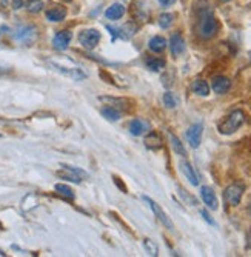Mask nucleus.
<instances>
[{"instance_id": "nucleus-1", "label": "nucleus", "mask_w": 251, "mask_h": 257, "mask_svg": "<svg viewBox=\"0 0 251 257\" xmlns=\"http://www.w3.org/2000/svg\"><path fill=\"white\" fill-rule=\"evenodd\" d=\"M219 30V23L214 17V14L210 10L200 11L199 14V22H197V34L200 39L208 40L216 36Z\"/></svg>"}, {"instance_id": "nucleus-2", "label": "nucleus", "mask_w": 251, "mask_h": 257, "mask_svg": "<svg viewBox=\"0 0 251 257\" xmlns=\"http://www.w3.org/2000/svg\"><path fill=\"white\" fill-rule=\"evenodd\" d=\"M245 123V112L242 109H234L219 123V133L223 136L236 133Z\"/></svg>"}, {"instance_id": "nucleus-3", "label": "nucleus", "mask_w": 251, "mask_h": 257, "mask_svg": "<svg viewBox=\"0 0 251 257\" xmlns=\"http://www.w3.org/2000/svg\"><path fill=\"white\" fill-rule=\"evenodd\" d=\"M243 191H245V186L242 183H231L225 188L223 199L230 206H237L242 200Z\"/></svg>"}, {"instance_id": "nucleus-4", "label": "nucleus", "mask_w": 251, "mask_h": 257, "mask_svg": "<svg viewBox=\"0 0 251 257\" xmlns=\"http://www.w3.org/2000/svg\"><path fill=\"white\" fill-rule=\"evenodd\" d=\"M57 177L63 179V180H70L73 183H80L83 179H88V173L77 168V167H70V165H63V170L56 173Z\"/></svg>"}, {"instance_id": "nucleus-5", "label": "nucleus", "mask_w": 251, "mask_h": 257, "mask_svg": "<svg viewBox=\"0 0 251 257\" xmlns=\"http://www.w3.org/2000/svg\"><path fill=\"white\" fill-rule=\"evenodd\" d=\"M100 39H102L100 33L94 28H88V30H83L79 33V42L86 50H94L99 45Z\"/></svg>"}, {"instance_id": "nucleus-6", "label": "nucleus", "mask_w": 251, "mask_h": 257, "mask_svg": "<svg viewBox=\"0 0 251 257\" xmlns=\"http://www.w3.org/2000/svg\"><path fill=\"white\" fill-rule=\"evenodd\" d=\"M39 37V33H37V28L33 27V25H24V27H20L16 34H14V39L20 43H24L27 46L33 45Z\"/></svg>"}, {"instance_id": "nucleus-7", "label": "nucleus", "mask_w": 251, "mask_h": 257, "mask_svg": "<svg viewBox=\"0 0 251 257\" xmlns=\"http://www.w3.org/2000/svg\"><path fill=\"white\" fill-rule=\"evenodd\" d=\"M144 200L148 202V205H150V208L153 209V213H154V216L157 217V220L161 222L165 228H168L170 231H174V223H173V220L168 217V214L161 208V205L156 203V202H154L153 199H150L148 196H144Z\"/></svg>"}, {"instance_id": "nucleus-8", "label": "nucleus", "mask_w": 251, "mask_h": 257, "mask_svg": "<svg viewBox=\"0 0 251 257\" xmlns=\"http://www.w3.org/2000/svg\"><path fill=\"white\" fill-rule=\"evenodd\" d=\"M50 65L56 69L57 73L66 76V77H70V79H74V80H83L86 79V73L82 71L80 68H66L60 63H56V62H50Z\"/></svg>"}, {"instance_id": "nucleus-9", "label": "nucleus", "mask_w": 251, "mask_h": 257, "mask_svg": "<svg viewBox=\"0 0 251 257\" xmlns=\"http://www.w3.org/2000/svg\"><path fill=\"white\" fill-rule=\"evenodd\" d=\"M202 134H203V125L202 123H194L187 130L185 137H187V142L190 144L191 148H199V145L202 142Z\"/></svg>"}, {"instance_id": "nucleus-10", "label": "nucleus", "mask_w": 251, "mask_h": 257, "mask_svg": "<svg viewBox=\"0 0 251 257\" xmlns=\"http://www.w3.org/2000/svg\"><path fill=\"white\" fill-rule=\"evenodd\" d=\"M200 197L203 200V203L207 205L210 209H217L219 208V200H217V196L214 193V190L211 186H202L200 188Z\"/></svg>"}, {"instance_id": "nucleus-11", "label": "nucleus", "mask_w": 251, "mask_h": 257, "mask_svg": "<svg viewBox=\"0 0 251 257\" xmlns=\"http://www.w3.org/2000/svg\"><path fill=\"white\" fill-rule=\"evenodd\" d=\"M100 102L106 103V106H111V108H116V109H120V111H128L131 108V102L123 99V97H108V96H100L99 97Z\"/></svg>"}, {"instance_id": "nucleus-12", "label": "nucleus", "mask_w": 251, "mask_h": 257, "mask_svg": "<svg viewBox=\"0 0 251 257\" xmlns=\"http://www.w3.org/2000/svg\"><path fill=\"white\" fill-rule=\"evenodd\" d=\"M71 39H73L71 31H59L53 37V46L57 51H65L68 48V45H70Z\"/></svg>"}, {"instance_id": "nucleus-13", "label": "nucleus", "mask_w": 251, "mask_h": 257, "mask_svg": "<svg viewBox=\"0 0 251 257\" xmlns=\"http://www.w3.org/2000/svg\"><path fill=\"white\" fill-rule=\"evenodd\" d=\"M170 51L174 57H179L185 53V40L179 33H174L170 39Z\"/></svg>"}, {"instance_id": "nucleus-14", "label": "nucleus", "mask_w": 251, "mask_h": 257, "mask_svg": "<svg viewBox=\"0 0 251 257\" xmlns=\"http://www.w3.org/2000/svg\"><path fill=\"white\" fill-rule=\"evenodd\" d=\"M211 88L216 94H225V92H228V89L231 88V80L225 76H216L211 80Z\"/></svg>"}, {"instance_id": "nucleus-15", "label": "nucleus", "mask_w": 251, "mask_h": 257, "mask_svg": "<svg viewBox=\"0 0 251 257\" xmlns=\"http://www.w3.org/2000/svg\"><path fill=\"white\" fill-rule=\"evenodd\" d=\"M179 167H180V171L185 174L187 180H188L193 186H197V185H199V177H197V174H196V171H194V168H193V165H191L190 162L182 160V162L179 163Z\"/></svg>"}, {"instance_id": "nucleus-16", "label": "nucleus", "mask_w": 251, "mask_h": 257, "mask_svg": "<svg viewBox=\"0 0 251 257\" xmlns=\"http://www.w3.org/2000/svg\"><path fill=\"white\" fill-rule=\"evenodd\" d=\"M45 16H47V19L50 22H62L66 17V8L62 7V5H54L50 10H47Z\"/></svg>"}, {"instance_id": "nucleus-17", "label": "nucleus", "mask_w": 251, "mask_h": 257, "mask_svg": "<svg viewBox=\"0 0 251 257\" xmlns=\"http://www.w3.org/2000/svg\"><path fill=\"white\" fill-rule=\"evenodd\" d=\"M167 45L168 43H167L165 37H162V36H154L148 42V48H150V51H153L156 54H161V53H164L167 50Z\"/></svg>"}, {"instance_id": "nucleus-18", "label": "nucleus", "mask_w": 251, "mask_h": 257, "mask_svg": "<svg viewBox=\"0 0 251 257\" xmlns=\"http://www.w3.org/2000/svg\"><path fill=\"white\" fill-rule=\"evenodd\" d=\"M125 14V7L122 4H112L105 10V17L109 20H119Z\"/></svg>"}, {"instance_id": "nucleus-19", "label": "nucleus", "mask_w": 251, "mask_h": 257, "mask_svg": "<svg viewBox=\"0 0 251 257\" xmlns=\"http://www.w3.org/2000/svg\"><path fill=\"white\" fill-rule=\"evenodd\" d=\"M162 144L164 142H162L161 134L156 133V131L148 133L147 137H145V145H147L148 150H159V148H162Z\"/></svg>"}, {"instance_id": "nucleus-20", "label": "nucleus", "mask_w": 251, "mask_h": 257, "mask_svg": "<svg viewBox=\"0 0 251 257\" xmlns=\"http://www.w3.org/2000/svg\"><path fill=\"white\" fill-rule=\"evenodd\" d=\"M191 91L197 96H202V97H207L210 94V85L202 80V79H197L191 83Z\"/></svg>"}, {"instance_id": "nucleus-21", "label": "nucleus", "mask_w": 251, "mask_h": 257, "mask_svg": "<svg viewBox=\"0 0 251 257\" xmlns=\"http://www.w3.org/2000/svg\"><path fill=\"white\" fill-rule=\"evenodd\" d=\"M147 130H148V125L142 122L141 119H134L130 123V133L133 136H142L144 133H147Z\"/></svg>"}, {"instance_id": "nucleus-22", "label": "nucleus", "mask_w": 251, "mask_h": 257, "mask_svg": "<svg viewBox=\"0 0 251 257\" xmlns=\"http://www.w3.org/2000/svg\"><path fill=\"white\" fill-rule=\"evenodd\" d=\"M168 136H170V142H171V147H173V150L179 154V156H182V157H187V150H185V147H184V144L180 142V139L176 136V134H173V133H168Z\"/></svg>"}, {"instance_id": "nucleus-23", "label": "nucleus", "mask_w": 251, "mask_h": 257, "mask_svg": "<svg viewBox=\"0 0 251 257\" xmlns=\"http://www.w3.org/2000/svg\"><path fill=\"white\" fill-rule=\"evenodd\" d=\"M147 68L153 73H159V71H162V69L165 68V60L159 59V57H150L147 60Z\"/></svg>"}, {"instance_id": "nucleus-24", "label": "nucleus", "mask_w": 251, "mask_h": 257, "mask_svg": "<svg viewBox=\"0 0 251 257\" xmlns=\"http://www.w3.org/2000/svg\"><path fill=\"white\" fill-rule=\"evenodd\" d=\"M100 114L103 115L105 119H108L109 122H116L120 119V111L116 108H111V106H105L100 109Z\"/></svg>"}, {"instance_id": "nucleus-25", "label": "nucleus", "mask_w": 251, "mask_h": 257, "mask_svg": "<svg viewBox=\"0 0 251 257\" xmlns=\"http://www.w3.org/2000/svg\"><path fill=\"white\" fill-rule=\"evenodd\" d=\"M54 190H56V193H57V194L63 196L65 199L74 200V191H73L68 185H65V183H57V185L54 186Z\"/></svg>"}, {"instance_id": "nucleus-26", "label": "nucleus", "mask_w": 251, "mask_h": 257, "mask_svg": "<svg viewBox=\"0 0 251 257\" xmlns=\"http://www.w3.org/2000/svg\"><path fill=\"white\" fill-rule=\"evenodd\" d=\"M173 22H174V16L171 13H164L161 14V17H159L157 23H159V27H161L162 30H168L171 25H173Z\"/></svg>"}, {"instance_id": "nucleus-27", "label": "nucleus", "mask_w": 251, "mask_h": 257, "mask_svg": "<svg viewBox=\"0 0 251 257\" xmlns=\"http://www.w3.org/2000/svg\"><path fill=\"white\" fill-rule=\"evenodd\" d=\"M144 249L148 255H159V246L153 239H144Z\"/></svg>"}, {"instance_id": "nucleus-28", "label": "nucleus", "mask_w": 251, "mask_h": 257, "mask_svg": "<svg viewBox=\"0 0 251 257\" xmlns=\"http://www.w3.org/2000/svg\"><path fill=\"white\" fill-rule=\"evenodd\" d=\"M27 10L31 14H37L43 10V2L42 0H30V2L27 4Z\"/></svg>"}, {"instance_id": "nucleus-29", "label": "nucleus", "mask_w": 251, "mask_h": 257, "mask_svg": "<svg viewBox=\"0 0 251 257\" xmlns=\"http://www.w3.org/2000/svg\"><path fill=\"white\" fill-rule=\"evenodd\" d=\"M164 105H165L167 108H170V109H173V108L177 106V99L174 97L173 92L167 91L165 94H164Z\"/></svg>"}, {"instance_id": "nucleus-30", "label": "nucleus", "mask_w": 251, "mask_h": 257, "mask_svg": "<svg viewBox=\"0 0 251 257\" xmlns=\"http://www.w3.org/2000/svg\"><path fill=\"white\" fill-rule=\"evenodd\" d=\"M179 193H180V196L184 197V200L187 202V203H190V205H193V206H196V205H199V202H197V199L194 197V196H191V194H188V191H185L184 188H179Z\"/></svg>"}, {"instance_id": "nucleus-31", "label": "nucleus", "mask_w": 251, "mask_h": 257, "mask_svg": "<svg viewBox=\"0 0 251 257\" xmlns=\"http://www.w3.org/2000/svg\"><path fill=\"white\" fill-rule=\"evenodd\" d=\"M112 180H114V183H116L117 188H120V191H122V193H127V191H128V190H127V186H125V183L122 182V179H120V177L112 176Z\"/></svg>"}, {"instance_id": "nucleus-32", "label": "nucleus", "mask_w": 251, "mask_h": 257, "mask_svg": "<svg viewBox=\"0 0 251 257\" xmlns=\"http://www.w3.org/2000/svg\"><path fill=\"white\" fill-rule=\"evenodd\" d=\"M11 66L8 65V63H5V62H0V76H4V74H8V73H11Z\"/></svg>"}, {"instance_id": "nucleus-33", "label": "nucleus", "mask_w": 251, "mask_h": 257, "mask_svg": "<svg viewBox=\"0 0 251 257\" xmlns=\"http://www.w3.org/2000/svg\"><path fill=\"white\" fill-rule=\"evenodd\" d=\"M200 214H202V217H203L205 220H207V222H208L210 225H216V222H214V220L211 219V216L208 214V211H205V209H202V211H200Z\"/></svg>"}, {"instance_id": "nucleus-34", "label": "nucleus", "mask_w": 251, "mask_h": 257, "mask_svg": "<svg viewBox=\"0 0 251 257\" xmlns=\"http://www.w3.org/2000/svg\"><path fill=\"white\" fill-rule=\"evenodd\" d=\"M22 7H24V0H14V2H13L14 10H20Z\"/></svg>"}, {"instance_id": "nucleus-35", "label": "nucleus", "mask_w": 251, "mask_h": 257, "mask_svg": "<svg viewBox=\"0 0 251 257\" xmlns=\"http://www.w3.org/2000/svg\"><path fill=\"white\" fill-rule=\"evenodd\" d=\"M159 4L162 7H171L173 4H176V0H159Z\"/></svg>"}, {"instance_id": "nucleus-36", "label": "nucleus", "mask_w": 251, "mask_h": 257, "mask_svg": "<svg viewBox=\"0 0 251 257\" xmlns=\"http://www.w3.org/2000/svg\"><path fill=\"white\" fill-rule=\"evenodd\" d=\"M246 246H248V248L251 249V229H249V231L246 232Z\"/></svg>"}, {"instance_id": "nucleus-37", "label": "nucleus", "mask_w": 251, "mask_h": 257, "mask_svg": "<svg viewBox=\"0 0 251 257\" xmlns=\"http://www.w3.org/2000/svg\"><path fill=\"white\" fill-rule=\"evenodd\" d=\"M248 213H249V216H251V202H249V206H248Z\"/></svg>"}, {"instance_id": "nucleus-38", "label": "nucleus", "mask_w": 251, "mask_h": 257, "mask_svg": "<svg viewBox=\"0 0 251 257\" xmlns=\"http://www.w3.org/2000/svg\"><path fill=\"white\" fill-rule=\"evenodd\" d=\"M220 2H223V4H226V2H230V0H220Z\"/></svg>"}, {"instance_id": "nucleus-39", "label": "nucleus", "mask_w": 251, "mask_h": 257, "mask_svg": "<svg viewBox=\"0 0 251 257\" xmlns=\"http://www.w3.org/2000/svg\"><path fill=\"white\" fill-rule=\"evenodd\" d=\"M62 2H73V0H62Z\"/></svg>"}, {"instance_id": "nucleus-40", "label": "nucleus", "mask_w": 251, "mask_h": 257, "mask_svg": "<svg viewBox=\"0 0 251 257\" xmlns=\"http://www.w3.org/2000/svg\"><path fill=\"white\" fill-rule=\"evenodd\" d=\"M0 137H2V134H0Z\"/></svg>"}]
</instances>
